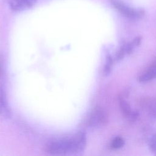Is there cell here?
<instances>
[{
  "label": "cell",
  "instance_id": "10",
  "mask_svg": "<svg viewBox=\"0 0 156 156\" xmlns=\"http://www.w3.org/2000/svg\"><path fill=\"white\" fill-rule=\"evenodd\" d=\"M149 147L150 150L156 154V133L151 138L149 141Z\"/></svg>",
  "mask_w": 156,
  "mask_h": 156
},
{
  "label": "cell",
  "instance_id": "6",
  "mask_svg": "<svg viewBox=\"0 0 156 156\" xmlns=\"http://www.w3.org/2000/svg\"><path fill=\"white\" fill-rule=\"evenodd\" d=\"M119 107L123 115L131 120H134L137 118V113L133 112L129 103L122 98H119Z\"/></svg>",
  "mask_w": 156,
  "mask_h": 156
},
{
  "label": "cell",
  "instance_id": "9",
  "mask_svg": "<svg viewBox=\"0 0 156 156\" xmlns=\"http://www.w3.org/2000/svg\"><path fill=\"white\" fill-rule=\"evenodd\" d=\"M112 63H113V59L112 57L110 55H108L107 56V59H106V63L104 66V73L105 75H107L111 71V68H112Z\"/></svg>",
  "mask_w": 156,
  "mask_h": 156
},
{
  "label": "cell",
  "instance_id": "12",
  "mask_svg": "<svg viewBox=\"0 0 156 156\" xmlns=\"http://www.w3.org/2000/svg\"><path fill=\"white\" fill-rule=\"evenodd\" d=\"M148 109L151 113L156 115V101L154 102H150Z\"/></svg>",
  "mask_w": 156,
  "mask_h": 156
},
{
  "label": "cell",
  "instance_id": "2",
  "mask_svg": "<svg viewBox=\"0 0 156 156\" xmlns=\"http://www.w3.org/2000/svg\"><path fill=\"white\" fill-rule=\"evenodd\" d=\"M111 4L121 15L130 19H139L142 18L144 14V11L133 9L121 0H111Z\"/></svg>",
  "mask_w": 156,
  "mask_h": 156
},
{
  "label": "cell",
  "instance_id": "11",
  "mask_svg": "<svg viewBox=\"0 0 156 156\" xmlns=\"http://www.w3.org/2000/svg\"><path fill=\"white\" fill-rule=\"evenodd\" d=\"M126 53V52L125 44H124V45L118 50V51L117 52V53H116V58L118 60H121V59L124 57V55H125Z\"/></svg>",
  "mask_w": 156,
  "mask_h": 156
},
{
  "label": "cell",
  "instance_id": "5",
  "mask_svg": "<svg viewBox=\"0 0 156 156\" xmlns=\"http://www.w3.org/2000/svg\"><path fill=\"white\" fill-rule=\"evenodd\" d=\"M156 78V61L153 62L143 73L139 78V82H147Z\"/></svg>",
  "mask_w": 156,
  "mask_h": 156
},
{
  "label": "cell",
  "instance_id": "3",
  "mask_svg": "<svg viewBox=\"0 0 156 156\" xmlns=\"http://www.w3.org/2000/svg\"><path fill=\"white\" fill-rule=\"evenodd\" d=\"M107 121V116L105 112L101 108L95 109L91 113L88 123L91 127H99L104 125Z\"/></svg>",
  "mask_w": 156,
  "mask_h": 156
},
{
  "label": "cell",
  "instance_id": "7",
  "mask_svg": "<svg viewBox=\"0 0 156 156\" xmlns=\"http://www.w3.org/2000/svg\"><path fill=\"white\" fill-rule=\"evenodd\" d=\"M9 113L7 107L5 96L2 90H0V114L2 116H7Z\"/></svg>",
  "mask_w": 156,
  "mask_h": 156
},
{
  "label": "cell",
  "instance_id": "4",
  "mask_svg": "<svg viewBox=\"0 0 156 156\" xmlns=\"http://www.w3.org/2000/svg\"><path fill=\"white\" fill-rule=\"evenodd\" d=\"M10 9L14 11H21L32 7L37 0H6Z\"/></svg>",
  "mask_w": 156,
  "mask_h": 156
},
{
  "label": "cell",
  "instance_id": "1",
  "mask_svg": "<svg viewBox=\"0 0 156 156\" xmlns=\"http://www.w3.org/2000/svg\"><path fill=\"white\" fill-rule=\"evenodd\" d=\"M87 144L86 135L82 132L52 139L45 145V151L53 155H76L83 152Z\"/></svg>",
  "mask_w": 156,
  "mask_h": 156
},
{
  "label": "cell",
  "instance_id": "13",
  "mask_svg": "<svg viewBox=\"0 0 156 156\" xmlns=\"http://www.w3.org/2000/svg\"><path fill=\"white\" fill-rule=\"evenodd\" d=\"M1 71H2V67H1V57H0V77L1 76Z\"/></svg>",
  "mask_w": 156,
  "mask_h": 156
},
{
  "label": "cell",
  "instance_id": "8",
  "mask_svg": "<svg viewBox=\"0 0 156 156\" xmlns=\"http://www.w3.org/2000/svg\"><path fill=\"white\" fill-rule=\"evenodd\" d=\"M124 145V140L120 136H116L113 139L110 143V147L112 149H119Z\"/></svg>",
  "mask_w": 156,
  "mask_h": 156
}]
</instances>
